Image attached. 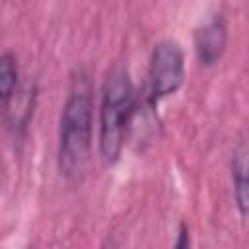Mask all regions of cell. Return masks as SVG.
Segmentation results:
<instances>
[{"mask_svg":"<svg viewBox=\"0 0 249 249\" xmlns=\"http://www.w3.org/2000/svg\"><path fill=\"white\" fill-rule=\"evenodd\" d=\"M93 97L86 74H78L62 107L58 128V169L68 181H80L91 156Z\"/></svg>","mask_w":249,"mask_h":249,"instance_id":"cell-1","label":"cell"},{"mask_svg":"<svg viewBox=\"0 0 249 249\" xmlns=\"http://www.w3.org/2000/svg\"><path fill=\"white\" fill-rule=\"evenodd\" d=\"M185 80V56L177 43L161 41L154 47L148 68V103L154 107L173 95Z\"/></svg>","mask_w":249,"mask_h":249,"instance_id":"cell-3","label":"cell"},{"mask_svg":"<svg viewBox=\"0 0 249 249\" xmlns=\"http://www.w3.org/2000/svg\"><path fill=\"white\" fill-rule=\"evenodd\" d=\"M187 245H189V230H187L185 224H181V228H179V239H177L175 247L183 249V247H187Z\"/></svg>","mask_w":249,"mask_h":249,"instance_id":"cell-7","label":"cell"},{"mask_svg":"<svg viewBox=\"0 0 249 249\" xmlns=\"http://www.w3.org/2000/svg\"><path fill=\"white\" fill-rule=\"evenodd\" d=\"M231 177H233L237 208L243 216H249V138L243 140L233 154Z\"/></svg>","mask_w":249,"mask_h":249,"instance_id":"cell-5","label":"cell"},{"mask_svg":"<svg viewBox=\"0 0 249 249\" xmlns=\"http://www.w3.org/2000/svg\"><path fill=\"white\" fill-rule=\"evenodd\" d=\"M228 45V27L220 14L212 16L195 33V53L202 66H214Z\"/></svg>","mask_w":249,"mask_h":249,"instance_id":"cell-4","label":"cell"},{"mask_svg":"<svg viewBox=\"0 0 249 249\" xmlns=\"http://www.w3.org/2000/svg\"><path fill=\"white\" fill-rule=\"evenodd\" d=\"M136 109V91L126 70H113L101 89L99 103V150L105 163L121 156L130 119Z\"/></svg>","mask_w":249,"mask_h":249,"instance_id":"cell-2","label":"cell"},{"mask_svg":"<svg viewBox=\"0 0 249 249\" xmlns=\"http://www.w3.org/2000/svg\"><path fill=\"white\" fill-rule=\"evenodd\" d=\"M0 91H2V107L6 109L12 97L18 93V64L12 53H4L0 58Z\"/></svg>","mask_w":249,"mask_h":249,"instance_id":"cell-6","label":"cell"}]
</instances>
